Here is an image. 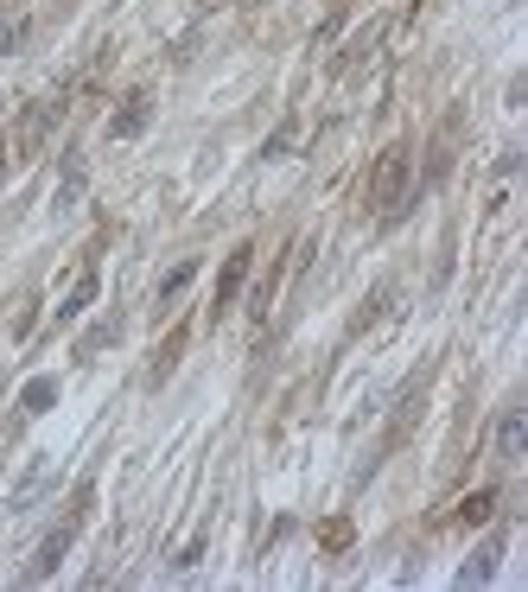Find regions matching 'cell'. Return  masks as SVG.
<instances>
[{
	"label": "cell",
	"instance_id": "obj_4",
	"mask_svg": "<svg viewBox=\"0 0 528 592\" xmlns=\"http://www.w3.org/2000/svg\"><path fill=\"white\" fill-rule=\"evenodd\" d=\"M147 115H153V96H147V90H134V96L109 115V141H134V134L147 128Z\"/></svg>",
	"mask_w": 528,
	"mask_h": 592
},
{
	"label": "cell",
	"instance_id": "obj_3",
	"mask_svg": "<svg viewBox=\"0 0 528 592\" xmlns=\"http://www.w3.org/2000/svg\"><path fill=\"white\" fill-rule=\"evenodd\" d=\"M497 459L503 465H522L528 459V414L522 408H509L503 421H497Z\"/></svg>",
	"mask_w": 528,
	"mask_h": 592
},
{
	"label": "cell",
	"instance_id": "obj_5",
	"mask_svg": "<svg viewBox=\"0 0 528 592\" xmlns=\"http://www.w3.org/2000/svg\"><path fill=\"white\" fill-rule=\"evenodd\" d=\"M497 554H503V542L490 535V542H484L478 554H471V567H459V586H484L490 573H497Z\"/></svg>",
	"mask_w": 528,
	"mask_h": 592
},
{
	"label": "cell",
	"instance_id": "obj_2",
	"mask_svg": "<svg viewBox=\"0 0 528 592\" xmlns=\"http://www.w3.org/2000/svg\"><path fill=\"white\" fill-rule=\"evenodd\" d=\"M77 529H83V522H77V516H64L58 529H51L45 542H39V554H32V567H26V580H51V573H58V561L70 554V542H77Z\"/></svg>",
	"mask_w": 528,
	"mask_h": 592
},
{
	"label": "cell",
	"instance_id": "obj_10",
	"mask_svg": "<svg viewBox=\"0 0 528 592\" xmlns=\"http://www.w3.org/2000/svg\"><path fill=\"white\" fill-rule=\"evenodd\" d=\"M490 510H497V491H478V497L459 503V522H471V529H478V522H490Z\"/></svg>",
	"mask_w": 528,
	"mask_h": 592
},
{
	"label": "cell",
	"instance_id": "obj_8",
	"mask_svg": "<svg viewBox=\"0 0 528 592\" xmlns=\"http://www.w3.org/2000/svg\"><path fill=\"white\" fill-rule=\"evenodd\" d=\"M51 402H58V382H51V376H39V382H26V395H20V408H26V414H45Z\"/></svg>",
	"mask_w": 528,
	"mask_h": 592
},
{
	"label": "cell",
	"instance_id": "obj_9",
	"mask_svg": "<svg viewBox=\"0 0 528 592\" xmlns=\"http://www.w3.org/2000/svg\"><path fill=\"white\" fill-rule=\"evenodd\" d=\"M191 274H198V261H179V268L166 274V281H160V306H172V300H179V293L191 287Z\"/></svg>",
	"mask_w": 528,
	"mask_h": 592
},
{
	"label": "cell",
	"instance_id": "obj_12",
	"mask_svg": "<svg viewBox=\"0 0 528 592\" xmlns=\"http://www.w3.org/2000/svg\"><path fill=\"white\" fill-rule=\"evenodd\" d=\"M83 198V160H70L64 166V185H58V204H77Z\"/></svg>",
	"mask_w": 528,
	"mask_h": 592
},
{
	"label": "cell",
	"instance_id": "obj_7",
	"mask_svg": "<svg viewBox=\"0 0 528 592\" xmlns=\"http://www.w3.org/2000/svg\"><path fill=\"white\" fill-rule=\"evenodd\" d=\"M26 32H32V20H26V13H7V7H0V58L26 45Z\"/></svg>",
	"mask_w": 528,
	"mask_h": 592
},
{
	"label": "cell",
	"instance_id": "obj_1",
	"mask_svg": "<svg viewBox=\"0 0 528 592\" xmlns=\"http://www.w3.org/2000/svg\"><path fill=\"white\" fill-rule=\"evenodd\" d=\"M408 172H414L408 147H389V153H382V166L369 172V204H382V211H401V191H408Z\"/></svg>",
	"mask_w": 528,
	"mask_h": 592
},
{
	"label": "cell",
	"instance_id": "obj_11",
	"mask_svg": "<svg viewBox=\"0 0 528 592\" xmlns=\"http://www.w3.org/2000/svg\"><path fill=\"white\" fill-rule=\"evenodd\" d=\"M90 300H96V274H83V281H77V287H70V300L58 306V319H77V312H83V306H90Z\"/></svg>",
	"mask_w": 528,
	"mask_h": 592
},
{
	"label": "cell",
	"instance_id": "obj_6",
	"mask_svg": "<svg viewBox=\"0 0 528 592\" xmlns=\"http://www.w3.org/2000/svg\"><path fill=\"white\" fill-rule=\"evenodd\" d=\"M249 255H255V249H236L230 261H223V281H217V312H223V306H230V300H236V287H242V274H249Z\"/></svg>",
	"mask_w": 528,
	"mask_h": 592
}]
</instances>
